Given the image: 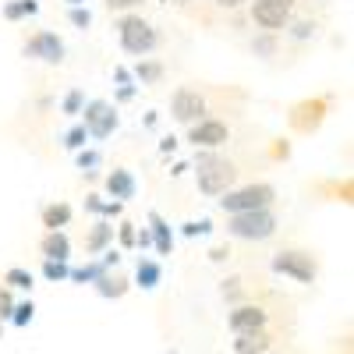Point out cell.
<instances>
[{
    "instance_id": "1",
    "label": "cell",
    "mask_w": 354,
    "mask_h": 354,
    "mask_svg": "<svg viewBox=\"0 0 354 354\" xmlns=\"http://www.w3.org/2000/svg\"><path fill=\"white\" fill-rule=\"evenodd\" d=\"M117 43H121L124 53L131 57H149L156 46H160V32L153 21H145L142 15H124L121 21H117Z\"/></svg>"
},
{
    "instance_id": "2",
    "label": "cell",
    "mask_w": 354,
    "mask_h": 354,
    "mask_svg": "<svg viewBox=\"0 0 354 354\" xmlns=\"http://www.w3.org/2000/svg\"><path fill=\"white\" fill-rule=\"evenodd\" d=\"M277 202V188L255 181V185H241V188H230L227 195H220V209L227 216H238V213H259V209H273Z\"/></svg>"
},
{
    "instance_id": "3",
    "label": "cell",
    "mask_w": 354,
    "mask_h": 354,
    "mask_svg": "<svg viewBox=\"0 0 354 354\" xmlns=\"http://www.w3.org/2000/svg\"><path fill=\"white\" fill-rule=\"evenodd\" d=\"M280 227L273 209H259V213H238V216H227V234L238 241H266L273 238Z\"/></svg>"
},
{
    "instance_id": "4",
    "label": "cell",
    "mask_w": 354,
    "mask_h": 354,
    "mask_svg": "<svg viewBox=\"0 0 354 354\" xmlns=\"http://www.w3.org/2000/svg\"><path fill=\"white\" fill-rule=\"evenodd\" d=\"M270 270L280 273V277H290L294 283H315L319 277V262L312 259V252H301V248H283L270 259Z\"/></svg>"
},
{
    "instance_id": "5",
    "label": "cell",
    "mask_w": 354,
    "mask_h": 354,
    "mask_svg": "<svg viewBox=\"0 0 354 354\" xmlns=\"http://www.w3.org/2000/svg\"><path fill=\"white\" fill-rule=\"evenodd\" d=\"M78 117H82V128L88 131V138H96V142L110 138L117 131V124H121V113H117V106L110 100H85Z\"/></svg>"
},
{
    "instance_id": "6",
    "label": "cell",
    "mask_w": 354,
    "mask_h": 354,
    "mask_svg": "<svg viewBox=\"0 0 354 354\" xmlns=\"http://www.w3.org/2000/svg\"><path fill=\"white\" fill-rule=\"evenodd\" d=\"M195 181H198V192H202V195L220 198V195H227L230 188H238V167L220 156L216 163L195 170Z\"/></svg>"
},
{
    "instance_id": "7",
    "label": "cell",
    "mask_w": 354,
    "mask_h": 354,
    "mask_svg": "<svg viewBox=\"0 0 354 354\" xmlns=\"http://www.w3.org/2000/svg\"><path fill=\"white\" fill-rule=\"evenodd\" d=\"M21 53L28 57V61H43V64H64V53H68V46H64V39L57 36V32H50V28H39L36 36H28V39H25Z\"/></svg>"
},
{
    "instance_id": "8",
    "label": "cell",
    "mask_w": 354,
    "mask_h": 354,
    "mask_svg": "<svg viewBox=\"0 0 354 354\" xmlns=\"http://www.w3.org/2000/svg\"><path fill=\"white\" fill-rule=\"evenodd\" d=\"M170 117L174 121H181V124H198L202 117H205V96L198 93V88L192 85H181V88H174V96H170Z\"/></svg>"
},
{
    "instance_id": "9",
    "label": "cell",
    "mask_w": 354,
    "mask_h": 354,
    "mask_svg": "<svg viewBox=\"0 0 354 354\" xmlns=\"http://www.w3.org/2000/svg\"><path fill=\"white\" fill-rule=\"evenodd\" d=\"M266 322H270V312L262 305H234L227 315V326L234 337H245V333H262Z\"/></svg>"
},
{
    "instance_id": "10",
    "label": "cell",
    "mask_w": 354,
    "mask_h": 354,
    "mask_svg": "<svg viewBox=\"0 0 354 354\" xmlns=\"http://www.w3.org/2000/svg\"><path fill=\"white\" fill-rule=\"evenodd\" d=\"M227 138H230V128H227L223 121H216V117H202L198 124L188 128V142L195 145V149H209V153H216Z\"/></svg>"
},
{
    "instance_id": "11",
    "label": "cell",
    "mask_w": 354,
    "mask_h": 354,
    "mask_svg": "<svg viewBox=\"0 0 354 354\" xmlns=\"http://www.w3.org/2000/svg\"><path fill=\"white\" fill-rule=\"evenodd\" d=\"M252 21L262 28V32H280V28L290 25V8L283 4H270V0H252Z\"/></svg>"
},
{
    "instance_id": "12",
    "label": "cell",
    "mask_w": 354,
    "mask_h": 354,
    "mask_svg": "<svg viewBox=\"0 0 354 354\" xmlns=\"http://www.w3.org/2000/svg\"><path fill=\"white\" fill-rule=\"evenodd\" d=\"M103 188H106L110 202H121V205H124L128 198H135V192H138V181H135V174H131L128 167H113V170L106 174Z\"/></svg>"
},
{
    "instance_id": "13",
    "label": "cell",
    "mask_w": 354,
    "mask_h": 354,
    "mask_svg": "<svg viewBox=\"0 0 354 354\" xmlns=\"http://www.w3.org/2000/svg\"><path fill=\"white\" fill-rule=\"evenodd\" d=\"M39 255H43V262H68V259H71V238H68L64 230L43 234V241H39Z\"/></svg>"
},
{
    "instance_id": "14",
    "label": "cell",
    "mask_w": 354,
    "mask_h": 354,
    "mask_svg": "<svg viewBox=\"0 0 354 354\" xmlns=\"http://www.w3.org/2000/svg\"><path fill=\"white\" fill-rule=\"evenodd\" d=\"M145 223H149V238H153V248L156 255H170L174 252V227L153 209L149 216H145Z\"/></svg>"
},
{
    "instance_id": "15",
    "label": "cell",
    "mask_w": 354,
    "mask_h": 354,
    "mask_svg": "<svg viewBox=\"0 0 354 354\" xmlns=\"http://www.w3.org/2000/svg\"><path fill=\"white\" fill-rule=\"evenodd\" d=\"M160 283H163V266L156 259H149V255H138V262H135V287L156 290Z\"/></svg>"
},
{
    "instance_id": "16",
    "label": "cell",
    "mask_w": 354,
    "mask_h": 354,
    "mask_svg": "<svg viewBox=\"0 0 354 354\" xmlns=\"http://www.w3.org/2000/svg\"><path fill=\"white\" fill-rule=\"evenodd\" d=\"M110 245H113V223L96 220L93 227H88V234H85V252L88 255H103Z\"/></svg>"
},
{
    "instance_id": "17",
    "label": "cell",
    "mask_w": 354,
    "mask_h": 354,
    "mask_svg": "<svg viewBox=\"0 0 354 354\" xmlns=\"http://www.w3.org/2000/svg\"><path fill=\"white\" fill-rule=\"evenodd\" d=\"M128 290H131V280H128V277L103 273V277L96 280V294H100V298H106V301H121Z\"/></svg>"
},
{
    "instance_id": "18",
    "label": "cell",
    "mask_w": 354,
    "mask_h": 354,
    "mask_svg": "<svg viewBox=\"0 0 354 354\" xmlns=\"http://www.w3.org/2000/svg\"><path fill=\"white\" fill-rule=\"evenodd\" d=\"M71 216H75V209H71L68 202H50V205H43V227H46V234L64 230V227L71 223Z\"/></svg>"
},
{
    "instance_id": "19",
    "label": "cell",
    "mask_w": 354,
    "mask_h": 354,
    "mask_svg": "<svg viewBox=\"0 0 354 354\" xmlns=\"http://www.w3.org/2000/svg\"><path fill=\"white\" fill-rule=\"evenodd\" d=\"M273 351V337L270 333H245V337H234V354H270Z\"/></svg>"
},
{
    "instance_id": "20",
    "label": "cell",
    "mask_w": 354,
    "mask_h": 354,
    "mask_svg": "<svg viewBox=\"0 0 354 354\" xmlns=\"http://www.w3.org/2000/svg\"><path fill=\"white\" fill-rule=\"evenodd\" d=\"M103 273H106V270H103L100 259H85L82 266H71L68 280H71V283H88V287H96V280H100Z\"/></svg>"
},
{
    "instance_id": "21",
    "label": "cell",
    "mask_w": 354,
    "mask_h": 354,
    "mask_svg": "<svg viewBox=\"0 0 354 354\" xmlns=\"http://www.w3.org/2000/svg\"><path fill=\"white\" fill-rule=\"evenodd\" d=\"M128 71H131V78H135V82H142V85H156V82L163 78V71H167V68H163L160 61H153V57H142V61H138L135 68H128Z\"/></svg>"
},
{
    "instance_id": "22",
    "label": "cell",
    "mask_w": 354,
    "mask_h": 354,
    "mask_svg": "<svg viewBox=\"0 0 354 354\" xmlns=\"http://www.w3.org/2000/svg\"><path fill=\"white\" fill-rule=\"evenodd\" d=\"M4 21H25V18H36L39 15V0H8L4 8H0Z\"/></svg>"
},
{
    "instance_id": "23",
    "label": "cell",
    "mask_w": 354,
    "mask_h": 354,
    "mask_svg": "<svg viewBox=\"0 0 354 354\" xmlns=\"http://www.w3.org/2000/svg\"><path fill=\"white\" fill-rule=\"evenodd\" d=\"M4 287L8 290H32L36 287V277L28 273V270H21V266H11V270L4 273Z\"/></svg>"
},
{
    "instance_id": "24",
    "label": "cell",
    "mask_w": 354,
    "mask_h": 354,
    "mask_svg": "<svg viewBox=\"0 0 354 354\" xmlns=\"http://www.w3.org/2000/svg\"><path fill=\"white\" fill-rule=\"evenodd\" d=\"M75 163L85 177H96V170L103 167V153L100 149H82V153H75Z\"/></svg>"
},
{
    "instance_id": "25",
    "label": "cell",
    "mask_w": 354,
    "mask_h": 354,
    "mask_svg": "<svg viewBox=\"0 0 354 354\" xmlns=\"http://www.w3.org/2000/svg\"><path fill=\"white\" fill-rule=\"evenodd\" d=\"M61 142H64V149H68V153H82V149H88V131H85L82 124H75V128L64 131Z\"/></svg>"
},
{
    "instance_id": "26",
    "label": "cell",
    "mask_w": 354,
    "mask_h": 354,
    "mask_svg": "<svg viewBox=\"0 0 354 354\" xmlns=\"http://www.w3.org/2000/svg\"><path fill=\"white\" fill-rule=\"evenodd\" d=\"M82 106H85V93H82V88H68L64 100H61V113L64 117H78Z\"/></svg>"
},
{
    "instance_id": "27",
    "label": "cell",
    "mask_w": 354,
    "mask_h": 354,
    "mask_svg": "<svg viewBox=\"0 0 354 354\" xmlns=\"http://www.w3.org/2000/svg\"><path fill=\"white\" fill-rule=\"evenodd\" d=\"M32 319H36V305H32V298H28V301H15V312H11L8 322H15V326L21 330V326H28Z\"/></svg>"
},
{
    "instance_id": "28",
    "label": "cell",
    "mask_w": 354,
    "mask_h": 354,
    "mask_svg": "<svg viewBox=\"0 0 354 354\" xmlns=\"http://www.w3.org/2000/svg\"><path fill=\"white\" fill-rule=\"evenodd\" d=\"M181 234H185V238H205V234H213V220L209 216L188 220V223H181Z\"/></svg>"
},
{
    "instance_id": "29",
    "label": "cell",
    "mask_w": 354,
    "mask_h": 354,
    "mask_svg": "<svg viewBox=\"0 0 354 354\" xmlns=\"http://www.w3.org/2000/svg\"><path fill=\"white\" fill-rule=\"evenodd\" d=\"M252 53H255V57H273V53H277V36H273V32L255 36V39H252Z\"/></svg>"
},
{
    "instance_id": "30",
    "label": "cell",
    "mask_w": 354,
    "mask_h": 354,
    "mask_svg": "<svg viewBox=\"0 0 354 354\" xmlns=\"http://www.w3.org/2000/svg\"><path fill=\"white\" fill-rule=\"evenodd\" d=\"M68 273H71L68 262H43V277H46L50 283H64Z\"/></svg>"
},
{
    "instance_id": "31",
    "label": "cell",
    "mask_w": 354,
    "mask_h": 354,
    "mask_svg": "<svg viewBox=\"0 0 354 354\" xmlns=\"http://www.w3.org/2000/svg\"><path fill=\"white\" fill-rule=\"evenodd\" d=\"M287 28H290V39H298V43L315 36V21H290Z\"/></svg>"
},
{
    "instance_id": "32",
    "label": "cell",
    "mask_w": 354,
    "mask_h": 354,
    "mask_svg": "<svg viewBox=\"0 0 354 354\" xmlns=\"http://www.w3.org/2000/svg\"><path fill=\"white\" fill-rule=\"evenodd\" d=\"M68 21H71L75 28H82V32H85V28L93 25V11H88V8H71V11H68Z\"/></svg>"
},
{
    "instance_id": "33",
    "label": "cell",
    "mask_w": 354,
    "mask_h": 354,
    "mask_svg": "<svg viewBox=\"0 0 354 354\" xmlns=\"http://www.w3.org/2000/svg\"><path fill=\"white\" fill-rule=\"evenodd\" d=\"M135 223L131 220H121V227H117V241H121V248H135Z\"/></svg>"
},
{
    "instance_id": "34",
    "label": "cell",
    "mask_w": 354,
    "mask_h": 354,
    "mask_svg": "<svg viewBox=\"0 0 354 354\" xmlns=\"http://www.w3.org/2000/svg\"><path fill=\"white\" fill-rule=\"evenodd\" d=\"M220 294L227 301H238L241 298V277H227L223 283H220Z\"/></svg>"
},
{
    "instance_id": "35",
    "label": "cell",
    "mask_w": 354,
    "mask_h": 354,
    "mask_svg": "<svg viewBox=\"0 0 354 354\" xmlns=\"http://www.w3.org/2000/svg\"><path fill=\"white\" fill-rule=\"evenodd\" d=\"M11 312H15V298H11L8 287H0V322L11 319Z\"/></svg>"
},
{
    "instance_id": "36",
    "label": "cell",
    "mask_w": 354,
    "mask_h": 354,
    "mask_svg": "<svg viewBox=\"0 0 354 354\" xmlns=\"http://www.w3.org/2000/svg\"><path fill=\"white\" fill-rule=\"evenodd\" d=\"M121 213H124V205L106 198V202H103V213H100V220H106V223H110V220H121Z\"/></svg>"
},
{
    "instance_id": "37",
    "label": "cell",
    "mask_w": 354,
    "mask_h": 354,
    "mask_svg": "<svg viewBox=\"0 0 354 354\" xmlns=\"http://www.w3.org/2000/svg\"><path fill=\"white\" fill-rule=\"evenodd\" d=\"M103 202H106V198H103L100 192H93V195H85V213H93V216H100V213H103Z\"/></svg>"
},
{
    "instance_id": "38",
    "label": "cell",
    "mask_w": 354,
    "mask_h": 354,
    "mask_svg": "<svg viewBox=\"0 0 354 354\" xmlns=\"http://www.w3.org/2000/svg\"><path fill=\"white\" fill-rule=\"evenodd\" d=\"M113 82H117V88H124V85H135V78H131V71H128L124 64H113Z\"/></svg>"
},
{
    "instance_id": "39",
    "label": "cell",
    "mask_w": 354,
    "mask_h": 354,
    "mask_svg": "<svg viewBox=\"0 0 354 354\" xmlns=\"http://www.w3.org/2000/svg\"><path fill=\"white\" fill-rule=\"evenodd\" d=\"M138 96V85H124V88H113V103H131Z\"/></svg>"
},
{
    "instance_id": "40",
    "label": "cell",
    "mask_w": 354,
    "mask_h": 354,
    "mask_svg": "<svg viewBox=\"0 0 354 354\" xmlns=\"http://www.w3.org/2000/svg\"><path fill=\"white\" fill-rule=\"evenodd\" d=\"M100 262H103V270L110 273V270H117V266H121V252H117V248H106Z\"/></svg>"
},
{
    "instance_id": "41",
    "label": "cell",
    "mask_w": 354,
    "mask_h": 354,
    "mask_svg": "<svg viewBox=\"0 0 354 354\" xmlns=\"http://www.w3.org/2000/svg\"><path fill=\"white\" fill-rule=\"evenodd\" d=\"M135 248H153V238H149V227H142V230H135Z\"/></svg>"
},
{
    "instance_id": "42",
    "label": "cell",
    "mask_w": 354,
    "mask_h": 354,
    "mask_svg": "<svg viewBox=\"0 0 354 354\" xmlns=\"http://www.w3.org/2000/svg\"><path fill=\"white\" fill-rule=\"evenodd\" d=\"M142 0H106V8L110 11H131V8H138Z\"/></svg>"
},
{
    "instance_id": "43",
    "label": "cell",
    "mask_w": 354,
    "mask_h": 354,
    "mask_svg": "<svg viewBox=\"0 0 354 354\" xmlns=\"http://www.w3.org/2000/svg\"><path fill=\"white\" fill-rule=\"evenodd\" d=\"M160 153H163V156L177 153V138H174V135H163V138H160Z\"/></svg>"
},
{
    "instance_id": "44",
    "label": "cell",
    "mask_w": 354,
    "mask_h": 354,
    "mask_svg": "<svg viewBox=\"0 0 354 354\" xmlns=\"http://www.w3.org/2000/svg\"><path fill=\"white\" fill-rule=\"evenodd\" d=\"M227 259H230V248L227 245H220V248L209 252V262H227Z\"/></svg>"
},
{
    "instance_id": "45",
    "label": "cell",
    "mask_w": 354,
    "mask_h": 354,
    "mask_svg": "<svg viewBox=\"0 0 354 354\" xmlns=\"http://www.w3.org/2000/svg\"><path fill=\"white\" fill-rule=\"evenodd\" d=\"M188 170H192L188 163H174V170H170V174H174V177H181V174H188Z\"/></svg>"
},
{
    "instance_id": "46",
    "label": "cell",
    "mask_w": 354,
    "mask_h": 354,
    "mask_svg": "<svg viewBox=\"0 0 354 354\" xmlns=\"http://www.w3.org/2000/svg\"><path fill=\"white\" fill-rule=\"evenodd\" d=\"M156 121H160V117H156V110H149V113H145V128H156Z\"/></svg>"
},
{
    "instance_id": "47",
    "label": "cell",
    "mask_w": 354,
    "mask_h": 354,
    "mask_svg": "<svg viewBox=\"0 0 354 354\" xmlns=\"http://www.w3.org/2000/svg\"><path fill=\"white\" fill-rule=\"evenodd\" d=\"M241 4H245V0H220V8H230V11H234V8H241Z\"/></svg>"
},
{
    "instance_id": "48",
    "label": "cell",
    "mask_w": 354,
    "mask_h": 354,
    "mask_svg": "<svg viewBox=\"0 0 354 354\" xmlns=\"http://www.w3.org/2000/svg\"><path fill=\"white\" fill-rule=\"evenodd\" d=\"M270 4H283V8H294V0H270Z\"/></svg>"
},
{
    "instance_id": "49",
    "label": "cell",
    "mask_w": 354,
    "mask_h": 354,
    "mask_svg": "<svg viewBox=\"0 0 354 354\" xmlns=\"http://www.w3.org/2000/svg\"><path fill=\"white\" fill-rule=\"evenodd\" d=\"M68 8H85V0H68Z\"/></svg>"
},
{
    "instance_id": "50",
    "label": "cell",
    "mask_w": 354,
    "mask_h": 354,
    "mask_svg": "<svg viewBox=\"0 0 354 354\" xmlns=\"http://www.w3.org/2000/svg\"><path fill=\"white\" fill-rule=\"evenodd\" d=\"M0 340H4V322H0Z\"/></svg>"
},
{
    "instance_id": "51",
    "label": "cell",
    "mask_w": 354,
    "mask_h": 354,
    "mask_svg": "<svg viewBox=\"0 0 354 354\" xmlns=\"http://www.w3.org/2000/svg\"><path fill=\"white\" fill-rule=\"evenodd\" d=\"M167 354H177V351H167Z\"/></svg>"
},
{
    "instance_id": "52",
    "label": "cell",
    "mask_w": 354,
    "mask_h": 354,
    "mask_svg": "<svg viewBox=\"0 0 354 354\" xmlns=\"http://www.w3.org/2000/svg\"><path fill=\"white\" fill-rule=\"evenodd\" d=\"M270 354H273V351H270Z\"/></svg>"
}]
</instances>
